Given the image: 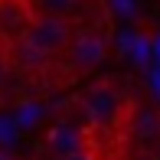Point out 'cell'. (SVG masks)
Here are the masks:
<instances>
[{
	"label": "cell",
	"mask_w": 160,
	"mask_h": 160,
	"mask_svg": "<svg viewBox=\"0 0 160 160\" xmlns=\"http://www.w3.org/2000/svg\"><path fill=\"white\" fill-rule=\"evenodd\" d=\"M46 147H49V154H56V157H69V154H75V150H82V131L75 124H69V121H59V124H52V131L46 134Z\"/></svg>",
	"instance_id": "obj_4"
},
{
	"label": "cell",
	"mask_w": 160,
	"mask_h": 160,
	"mask_svg": "<svg viewBox=\"0 0 160 160\" xmlns=\"http://www.w3.org/2000/svg\"><path fill=\"white\" fill-rule=\"evenodd\" d=\"M30 10H26L23 0H0V33L10 36V39H17V36L26 33V26H30Z\"/></svg>",
	"instance_id": "obj_5"
},
{
	"label": "cell",
	"mask_w": 160,
	"mask_h": 160,
	"mask_svg": "<svg viewBox=\"0 0 160 160\" xmlns=\"http://www.w3.org/2000/svg\"><path fill=\"white\" fill-rule=\"evenodd\" d=\"M121 111H124V98L111 82H98L82 95V114L92 128H101V131L114 128L121 121Z\"/></svg>",
	"instance_id": "obj_1"
},
{
	"label": "cell",
	"mask_w": 160,
	"mask_h": 160,
	"mask_svg": "<svg viewBox=\"0 0 160 160\" xmlns=\"http://www.w3.org/2000/svg\"><path fill=\"white\" fill-rule=\"evenodd\" d=\"M150 62L160 65V33L154 36V42H150Z\"/></svg>",
	"instance_id": "obj_15"
},
{
	"label": "cell",
	"mask_w": 160,
	"mask_h": 160,
	"mask_svg": "<svg viewBox=\"0 0 160 160\" xmlns=\"http://www.w3.org/2000/svg\"><path fill=\"white\" fill-rule=\"evenodd\" d=\"M0 160H13V157H10V154H7V150H0Z\"/></svg>",
	"instance_id": "obj_18"
},
{
	"label": "cell",
	"mask_w": 160,
	"mask_h": 160,
	"mask_svg": "<svg viewBox=\"0 0 160 160\" xmlns=\"http://www.w3.org/2000/svg\"><path fill=\"white\" fill-rule=\"evenodd\" d=\"M10 59H13L17 69H23V72H39V69H46L49 56L39 52V49H36L26 36H17V39H13V46H10Z\"/></svg>",
	"instance_id": "obj_6"
},
{
	"label": "cell",
	"mask_w": 160,
	"mask_h": 160,
	"mask_svg": "<svg viewBox=\"0 0 160 160\" xmlns=\"http://www.w3.org/2000/svg\"><path fill=\"white\" fill-rule=\"evenodd\" d=\"M69 62H72V69H78V72H88V69H98L101 62L108 59V39L101 33L95 30H78V33H72V39H69Z\"/></svg>",
	"instance_id": "obj_3"
},
{
	"label": "cell",
	"mask_w": 160,
	"mask_h": 160,
	"mask_svg": "<svg viewBox=\"0 0 160 160\" xmlns=\"http://www.w3.org/2000/svg\"><path fill=\"white\" fill-rule=\"evenodd\" d=\"M17 131L13 118H0V144H17Z\"/></svg>",
	"instance_id": "obj_11"
},
{
	"label": "cell",
	"mask_w": 160,
	"mask_h": 160,
	"mask_svg": "<svg viewBox=\"0 0 160 160\" xmlns=\"http://www.w3.org/2000/svg\"><path fill=\"white\" fill-rule=\"evenodd\" d=\"M131 42H134V33H131V30H121V33H118V49H121V56L131 52Z\"/></svg>",
	"instance_id": "obj_13"
},
{
	"label": "cell",
	"mask_w": 160,
	"mask_h": 160,
	"mask_svg": "<svg viewBox=\"0 0 160 160\" xmlns=\"http://www.w3.org/2000/svg\"><path fill=\"white\" fill-rule=\"evenodd\" d=\"M33 7L42 13V17H62V20H69L72 13H78L82 0H33Z\"/></svg>",
	"instance_id": "obj_8"
},
{
	"label": "cell",
	"mask_w": 160,
	"mask_h": 160,
	"mask_svg": "<svg viewBox=\"0 0 160 160\" xmlns=\"http://www.w3.org/2000/svg\"><path fill=\"white\" fill-rule=\"evenodd\" d=\"M72 23L69 20H62V17H33L30 20V26H26V39L33 42L39 52H46V56H52V52H62L65 46H69V39H72Z\"/></svg>",
	"instance_id": "obj_2"
},
{
	"label": "cell",
	"mask_w": 160,
	"mask_h": 160,
	"mask_svg": "<svg viewBox=\"0 0 160 160\" xmlns=\"http://www.w3.org/2000/svg\"><path fill=\"white\" fill-rule=\"evenodd\" d=\"M42 114H46V108H42L39 101H23V105L17 108V114H13V124L17 128H33Z\"/></svg>",
	"instance_id": "obj_9"
},
{
	"label": "cell",
	"mask_w": 160,
	"mask_h": 160,
	"mask_svg": "<svg viewBox=\"0 0 160 160\" xmlns=\"http://www.w3.org/2000/svg\"><path fill=\"white\" fill-rule=\"evenodd\" d=\"M131 62L137 69H150V39L144 33H134V42H131Z\"/></svg>",
	"instance_id": "obj_10"
},
{
	"label": "cell",
	"mask_w": 160,
	"mask_h": 160,
	"mask_svg": "<svg viewBox=\"0 0 160 160\" xmlns=\"http://www.w3.org/2000/svg\"><path fill=\"white\" fill-rule=\"evenodd\" d=\"M3 82H7V59L0 56V88H3Z\"/></svg>",
	"instance_id": "obj_17"
},
{
	"label": "cell",
	"mask_w": 160,
	"mask_h": 160,
	"mask_svg": "<svg viewBox=\"0 0 160 160\" xmlns=\"http://www.w3.org/2000/svg\"><path fill=\"white\" fill-rule=\"evenodd\" d=\"M59 160H95V157H92L88 150L82 147V150H75V154H69V157H59Z\"/></svg>",
	"instance_id": "obj_16"
},
{
	"label": "cell",
	"mask_w": 160,
	"mask_h": 160,
	"mask_svg": "<svg viewBox=\"0 0 160 160\" xmlns=\"http://www.w3.org/2000/svg\"><path fill=\"white\" fill-rule=\"evenodd\" d=\"M118 17H134V0H108Z\"/></svg>",
	"instance_id": "obj_12"
},
{
	"label": "cell",
	"mask_w": 160,
	"mask_h": 160,
	"mask_svg": "<svg viewBox=\"0 0 160 160\" xmlns=\"http://www.w3.org/2000/svg\"><path fill=\"white\" fill-rule=\"evenodd\" d=\"M150 92L160 98V65H154V69H150Z\"/></svg>",
	"instance_id": "obj_14"
},
{
	"label": "cell",
	"mask_w": 160,
	"mask_h": 160,
	"mask_svg": "<svg viewBox=\"0 0 160 160\" xmlns=\"http://www.w3.org/2000/svg\"><path fill=\"white\" fill-rule=\"evenodd\" d=\"M134 137L141 144L160 141V114L154 111V108H137L134 111Z\"/></svg>",
	"instance_id": "obj_7"
}]
</instances>
